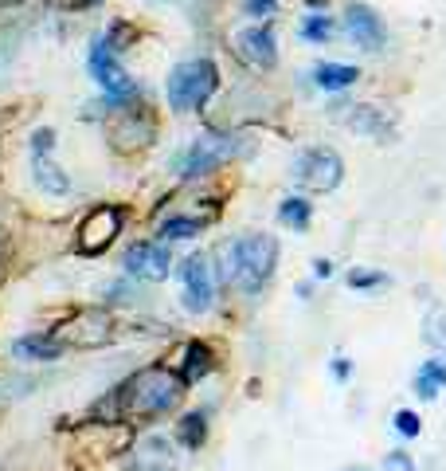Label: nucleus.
Instances as JSON below:
<instances>
[{"label": "nucleus", "mask_w": 446, "mask_h": 471, "mask_svg": "<svg viewBox=\"0 0 446 471\" xmlns=\"http://www.w3.org/2000/svg\"><path fill=\"white\" fill-rule=\"evenodd\" d=\"M188 385L180 381L177 369L169 366H145L137 369L129 381H122L114 389V397H106L102 404L94 409V416H106L102 424H114V416H134V421H157V416L172 413L184 397Z\"/></svg>", "instance_id": "nucleus-1"}, {"label": "nucleus", "mask_w": 446, "mask_h": 471, "mask_svg": "<svg viewBox=\"0 0 446 471\" xmlns=\"http://www.w3.org/2000/svg\"><path fill=\"white\" fill-rule=\"evenodd\" d=\"M220 263H223V280L227 283H235L239 291H247V295H258L270 275H275L278 240L275 236H263V232L227 240L220 248Z\"/></svg>", "instance_id": "nucleus-2"}, {"label": "nucleus", "mask_w": 446, "mask_h": 471, "mask_svg": "<svg viewBox=\"0 0 446 471\" xmlns=\"http://www.w3.org/2000/svg\"><path fill=\"white\" fill-rule=\"evenodd\" d=\"M220 87V67L212 59H184L169 75V106L177 114L204 106Z\"/></svg>", "instance_id": "nucleus-3"}, {"label": "nucleus", "mask_w": 446, "mask_h": 471, "mask_svg": "<svg viewBox=\"0 0 446 471\" xmlns=\"http://www.w3.org/2000/svg\"><path fill=\"white\" fill-rule=\"evenodd\" d=\"M235 154H239L235 138H200V142H192L188 149H180V154L172 157V173L180 181L208 177L212 169H220L227 157H235Z\"/></svg>", "instance_id": "nucleus-4"}, {"label": "nucleus", "mask_w": 446, "mask_h": 471, "mask_svg": "<svg viewBox=\"0 0 446 471\" xmlns=\"http://www.w3.org/2000/svg\"><path fill=\"white\" fill-rule=\"evenodd\" d=\"M341 177H345V162H341L337 149L313 146L293 162V181H298L302 189H310V192H333L337 185H341Z\"/></svg>", "instance_id": "nucleus-5"}, {"label": "nucleus", "mask_w": 446, "mask_h": 471, "mask_svg": "<svg viewBox=\"0 0 446 471\" xmlns=\"http://www.w3.org/2000/svg\"><path fill=\"white\" fill-rule=\"evenodd\" d=\"M91 75H94V83L106 91V99H110L114 106H118V102H134L137 94H141L137 83L129 79L126 67L114 59V48L106 44L102 36H98L94 44H91Z\"/></svg>", "instance_id": "nucleus-6"}, {"label": "nucleus", "mask_w": 446, "mask_h": 471, "mask_svg": "<svg viewBox=\"0 0 446 471\" xmlns=\"http://www.w3.org/2000/svg\"><path fill=\"white\" fill-rule=\"evenodd\" d=\"M180 287H184V310L188 315H208L215 307V271H212V260L208 255H188L180 267Z\"/></svg>", "instance_id": "nucleus-7"}, {"label": "nucleus", "mask_w": 446, "mask_h": 471, "mask_svg": "<svg viewBox=\"0 0 446 471\" xmlns=\"http://www.w3.org/2000/svg\"><path fill=\"white\" fill-rule=\"evenodd\" d=\"M122 267H126L129 280L161 283V280H169V271H172V255L161 240H137V244H129L126 248Z\"/></svg>", "instance_id": "nucleus-8"}, {"label": "nucleus", "mask_w": 446, "mask_h": 471, "mask_svg": "<svg viewBox=\"0 0 446 471\" xmlns=\"http://www.w3.org/2000/svg\"><path fill=\"white\" fill-rule=\"evenodd\" d=\"M122 217L126 212L118 205H98V209L86 212L83 228H79V252L83 255H102L114 244V236L122 232Z\"/></svg>", "instance_id": "nucleus-9"}, {"label": "nucleus", "mask_w": 446, "mask_h": 471, "mask_svg": "<svg viewBox=\"0 0 446 471\" xmlns=\"http://www.w3.org/2000/svg\"><path fill=\"white\" fill-rule=\"evenodd\" d=\"M114 334H118L114 315L94 307V310H83V315L63 330V342H67V346H83V350H98V346H110Z\"/></svg>", "instance_id": "nucleus-10"}, {"label": "nucleus", "mask_w": 446, "mask_h": 471, "mask_svg": "<svg viewBox=\"0 0 446 471\" xmlns=\"http://www.w3.org/2000/svg\"><path fill=\"white\" fill-rule=\"evenodd\" d=\"M129 471H180V456L177 444L169 436H141V440L129 448Z\"/></svg>", "instance_id": "nucleus-11"}, {"label": "nucleus", "mask_w": 446, "mask_h": 471, "mask_svg": "<svg viewBox=\"0 0 446 471\" xmlns=\"http://www.w3.org/2000/svg\"><path fill=\"white\" fill-rule=\"evenodd\" d=\"M345 31H349L353 44H356V48H364V51H380V48L388 44V28H384V20L376 16V8L361 4V0H353V4L345 8Z\"/></svg>", "instance_id": "nucleus-12"}, {"label": "nucleus", "mask_w": 446, "mask_h": 471, "mask_svg": "<svg viewBox=\"0 0 446 471\" xmlns=\"http://www.w3.org/2000/svg\"><path fill=\"white\" fill-rule=\"evenodd\" d=\"M235 56L243 63H251V67L258 71H270L278 63V51H275V31H270L267 24H255V28H243L235 31Z\"/></svg>", "instance_id": "nucleus-13"}, {"label": "nucleus", "mask_w": 446, "mask_h": 471, "mask_svg": "<svg viewBox=\"0 0 446 471\" xmlns=\"http://www.w3.org/2000/svg\"><path fill=\"white\" fill-rule=\"evenodd\" d=\"M63 350H67V342L56 334H24L13 342V358L20 361H56L63 358Z\"/></svg>", "instance_id": "nucleus-14"}, {"label": "nucleus", "mask_w": 446, "mask_h": 471, "mask_svg": "<svg viewBox=\"0 0 446 471\" xmlns=\"http://www.w3.org/2000/svg\"><path fill=\"white\" fill-rule=\"evenodd\" d=\"M446 389V358L442 353H434L427 358L423 366L415 369V381H411V393H415L419 401H439Z\"/></svg>", "instance_id": "nucleus-15"}, {"label": "nucleus", "mask_w": 446, "mask_h": 471, "mask_svg": "<svg viewBox=\"0 0 446 471\" xmlns=\"http://www.w3.org/2000/svg\"><path fill=\"white\" fill-rule=\"evenodd\" d=\"M177 373H180V381L184 385H196V381H204L212 373V350H208V342H188L180 353V361H177Z\"/></svg>", "instance_id": "nucleus-16"}, {"label": "nucleus", "mask_w": 446, "mask_h": 471, "mask_svg": "<svg viewBox=\"0 0 446 471\" xmlns=\"http://www.w3.org/2000/svg\"><path fill=\"white\" fill-rule=\"evenodd\" d=\"M208 444V413L196 409V413H184L177 421V448L184 452H200Z\"/></svg>", "instance_id": "nucleus-17"}, {"label": "nucleus", "mask_w": 446, "mask_h": 471, "mask_svg": "<svg viewBox=\"0 0 446 471\" xmlns=\"http://www.w3.org/2000/svg\"><path fill=\"white\" fill-rule=\"evenodd\" d=\"M31 173H36V185L43 192H51V197H63V192L71 189V181L67 173L51 162V154H31Z\"/></svg>", "instance_id": "nucleus-18"}, {"label": "nucleus", "mask_w": 446, "mask_h": 471, "mask_svg": "<svg viewBox=\"0 0 446 471\" xmlns=\"http://www.w3.org/2000/svg\"><path fill=\"white\" fill-rule=\"evenodd\" d=\"M356 79H361V71L353 63H318V71H313V83L321 91H349Z\"/></svg>", "instance_id": "nucleus-19"}, {"label": "nucleus", "mask_w": 446, "mask_h": 471, "mask_svg": "<svg viewBox=\"0 0 446 471\" xmlns=\"http://www.w3.org/2000/svg\"><path fill=\"white\" fill-rule=\"evenodd\" d=\"M278 220L286 224V228L302 232V228H310V220H313V205H310L306 197H286L278 205Z\"/></svg>", "instance_id": "nucleus-20"}, {"label": "nucleus", "mask_w": 446, "mask_h": 471, "mask_svg": "<svg viewBox=\"0 0 446 471\" xmlns=\"http://www.w3.org/2000/svg\"><path fill=\"white\" fill-rule=\"evenodd\" d=\"M423 338H427V346H434L446 358V307L427 310V318H423Z\"/></svg>", "instance_id": "nucleus-21"}, {"label": "nucleus", "mask_w": 446, "mask_h": 471, "mask_svg": "<svg viewBox=\"0 0 446 471\" xmlns=\"http://www.w3.org/2000/svg\"><path fill=\"white\" fill-rule=\"evenodd\" d=\"M204 232V220L200 217H169L161 224V240H192V236Z\"/></svg>", "instance_id": "nucleus-22"}, {"label": "nucleus", "mask_w": 446, "mask_h": 471, "mask_svg": "<svg viewBox=\"0 0 446 471\" xmlns=\"http://www.w3.org/2000/svg\"><path fill=\"white\" fill-rule=\"evenodd\" d=\"M349 126H353L356 134H376V138H388V126L380 122V111H376V106H353Z\"/></svg>", "instance_id": "nucleus-23"}, {"label": "nucleus", "mask_w": 446, "mask_h": 471, "mask_svg": "<svg viewBox=\"0 0 446 471\" xmlns=\"http://www.w3.org/2000/svg\"><path fill=\"white\" fill-rule=\"evenodd\" d=\"M298 36L306 40V44H325V40H333V16H306L298 28Z\"/></svg>", "instance_id": "nucleus-24"}, {"label": "nucleus", "mask_w": 446, "mask_h": 471, "mask_svg": "<svg viewBox=\"0 0 446 471\" xmlns=\"http://www.w3.org/2000/svg\"><path fill=\"white\" fill-rule=\"evenodd\" d=\"M345 283H349L353 291H376V287H388L391 280L384 271H364V267H353V271L345 275Z\"/></svg>", "instance_id": "nucleus-25"}, {"label": "nucleus", "mask_w": 446, "mask_h": 471, "mask_svg": "<svg viewBox=\"0 0 446 471\" xmlns=\"http://www.w3.org/2000/svg\"><path fill=\"white\" fill-rule=\"evenodd\" d=\"M391 428H396L404 440H415V436L423 432V421H419L415 409H396V413H391Z\"/></svg>", "instance_id": "nucleus-26"}, {"label": "nucleus", "mask_w": 446, "mask_h": 471, "mask_svg": "<svg viewBox=\"0 0 446 471\" xmlns=\"http://www.w3.org/2000/svg\"><path fill=\"white\" fill-rule=\"evenodd\" d=\"M384 467L388 471H415V459H411V452H404V448H391L384 456Z\"/></svg>", "instance_id": "nucleus-27"}, {"label": "nucleus", "mask_w": 446, "mask_h": 471, "mask_svg": "<svg viewBox=\"0 0 446 471\" xmlns=\"http://www.w3.org/2000/svg\"><path fill=\"white\" fill-rule=\"evenodd\" d=\"M56 149V130H36L31 134V154H51Z\"/></svg>", "instance_id": "nucleus-28"}, {"label": "nucleus", "mask_w": 446, "mask_h": 471, "mask_svg": "<svg viewBox=\"0 0 446 471\" xmlns=\"http://www.w3.org/2000/svg\"><path fill=\"white\" fill-rule=\"evenodd\" d=\"M275 4H278V0H247V13H251V16H270V13H275Z\"/></svg>", "instance_id": "nucleus-29"}, {"label": "nucleus", "mask_w": 446, "mask_h": 471, "mask_svg": "<svg viewBox=\"0 0 446 471\" xmlns=\"http://www.w3.org/2000/svg\"><path fill=\"white\" fill-rule=\"evenodd\" d=\"M349 373H353V361L349 358H333V378L337 381H349Z\"/></svg>", "instance_id": "nucleus-30"}, {"label": "nucleus", "mask_w": 446, "mask_h": 471, "mask_svg": "<svg viewBox=\"0 0 446 471\" xmlns=\"http://www.w3.org/2000/svg\"><path fill=\"white\" fill-rule=\"evenodd\" d=\"M313 275H318V280H329V275H333V263H329V260H313Z\"/></svg>", "instance_id": "nucleus-31"}, {"label": "nucleus", "mask_w": 446, "mask_h": 471, "mask_svg": "<svg viewBox=\"0 0 446 471\" xmlns=\"http://www.w3.org/2000/svg\"><path fill=\"white\" fill-rule=\"evenodd\" d=\"M341 471H376V467H364V464H349V467H341Z\"/></svg>", "instance_id": "nucleus-32"}]
</instances>
